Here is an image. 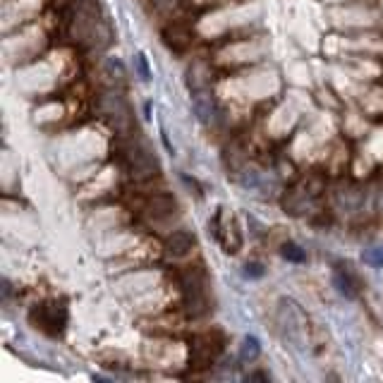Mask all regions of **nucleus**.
I'll return each instance as SVG.
<instances>
[{
	"label": "nucleus",
	"instance_id": "1",
	"mask_svg": "<svg viewBox=\"0 0 383 383\" xmlns=\"http://www.w3.org/2000/svg\"><path fill=\"white\" fill-rule=\"evenodd\" d=\"M182 297H185V309L192 319L203 317L208 312V297H206V271L203 266H185L177 273Z\"/></svg>",
	"mask_w": 383,
	"mask_h": 383
},
{
	"label": "nucleus",
	"instance_id": "2",
	"mask_svg": "<svg viewBox=\"0 0 383 383\" xmlns=\"http://www.w3.org/2000/svg\"><path fill=\"white\" fill-rule=\"evenodd\" d=\"M101 115L108 120L110 127L118 132V137L129 139L134 132H137V123H134V113L129 108L127 99H125L120 91H106L99 101Z\"/></svg>",
	"mask_w": 383,
	"mask_h": 383
},
{
	"label": "nucleus",
	"instance_id": "3",
	"mask_svg": "<svg viewBox=\"0 0 383 383\" xmlns=\"http://www.w3.org/2000/svg\"><path fill=\"white\" fill-rule=\"evenodd\" d=\"M123 168L132 180H151L153 175H158L161 166H158V158L153 156V151L147 144L129 142L123 149Z\"/></svg>",
	"mask_w": 383,
	"mask_h": 383
},
{
	"label": "nucleus",
	"instance_id": "4",
	"mask_svg": "<svg viewBox=\"0 0 383 383\" xmlns=\"http://www.w3.org/2000/svg\"><path fill=\"white\" fill-rule=\"evenodd\" d=\"M29 321L36 331L46 333L51 338H58L65 333L67 326V307L62 302H43L29 312Z\"/></svg>",
	"mask_w": 383,
	"mask_h": 383
},
{
	"label": "nucleus",
	"instance_id": "5",
	"mask_svg": "<svg viewBox=\"0 0 383 383\" xmlns=\"http://www.w3.org/2000/svg\"><path fill=\"white\" fill-rule=\"evenodd\" d=\"M225 350V338L221 331H203L192 338V362L194 367H208Z\"/></svg>",
	"mask_w": 383,
	"mask_h": 383
},
{
	"label": "nucleus",
	"instance_id": "6",
	"mask_svg": "<svg viewBox=\"0 0 383 383\" xmlns=\"http://www.w3.org/2000/svg\"><path fill=\"white\" fill-rule=\"evenodd\" d=\"M147 216L151 218V221L161 223V221H168V218H173L177 213V199L173 197V194L168 192H158L153 194L151 199L147 201Z\"/></svg>",
	"mask_w": 383,
	"mask_h": 383
},
{
	"label": "nucleus",
	"instance_id": "7",
	"mask_svg": "<svg viewBox=\"0 0 383 383\" xmlns=\"http://www.w3.org/2000/svg\"><path fill=\"white\" fill-rule=\"evenodd\" d=\"M194 245H197V237L190 230H175L166 240V251L173 259H182V256H187L194 249Z\"/></svg>",
	"mask_w": 383,
	"mask_h": 383
},
{
	"label": "nucleus",
	"instance_id": "8",
	"mask_svg": "<svg viewBox=\"0 0 383 383\" xmlns=\"http://www.w3.org/2000/svg\"><path fill=\"white\" fill-rule=\"evenodd\" d=\"M163 38H166V43L171 48H175V51H182V48L190 43L192 32H190V27H187L185 22H171L166 29H163Z\"/></svg>",
	"mask_w": 383,
	"mask_h": 383
},
{
	"label": "nucleus",
	"instance_id": "9",
	"mask_svg": "<svg viewBox=\"0 0 383 383\" xmlns=\"http://www.w3.org/2000/svg\"><path fill=\"white\" fill-rule=\"evenodd\" d=\"M192 103H194V110H197L199 120H201V123H211V120H213V113H216V103L211 101V96H206V94H194Z\"/></svg>",
	"mask_w": 383,
	"mask_h": 383
},
{
	"label": "nucleus",
	"instance_id": "10",
	"mask_svg": "<svg viewBox=\"0 0 383 383\" xmlns=\"http://www.w3.org/2000/svg\"><path fill=\"white\" fill-rule=\"evenodd\" d=\"M333 283H336V288H338V293L341 295H345V297H355L357 295V290H355V280H352V275L347 273L345 269H341L338 266L336 269V273H333Z\"/></svg>",
	"mask_w": 383,
	"mask_h": 383
},
{
	"label": "nucleus",
	"instance_id": "11",
	"mask_svg": "<svg viewBox=\"0 0 383 383\" xmlns=\"http://www.w3.org/2000/svg\"><path fill=\"white\" fill-rule=\"evenodd\" d=\"M259 355H261V345H259V341H256L254 336H247V338H245V343H242L240 357H242V360H249V362H254Z\"/></svg>",
	"mask_w": 383,
	"mask_h": 383
},
{
	"label": "nucleus",
	"instance_id": "12",
	"mask_svg": "<svg viewBox=\"0 0 383 383\" xmlns=\"http://www.w3.org/2000/svg\"><path fill=\"white\" fill-rule=\"evenodd\" d=\"M280 249H283V256L288 261H295V264H302V261H307V254H304V251L299 249V245H295V242H285Z\"/></svg>",
	"mask_w": 383,
	"mask_h": 383
},
{
	"label": "nucleus",
	"instance_id": "13",
	"mask_svg": "<svg viewBox=\"0 0 383 383\" xmlns=\"http://www.w3.org/2000/svg\"><path fill=\"white\" fill-rule=\"evenodd\" d=\"M365 261L371 266H383V247H376V249H369L365 254Z\"/></svg>",
	"mask_w": 383,
	"mask_h": 383
},
{
	"label": "nucleus",
	"instance_id": "14",
	"mask_svg": "<svg viewBox=\"0 0 383 383\" xmlns=\"http://www.w3.org/2000/svg\"><path fill=\"white\" fill-rule=\"evenodd\" d=\"M134 62H137V67H139V75H142V79L147 82L149 77H151V72H149V65H147V58H144L142 53H139V55L134 58Z\"/></svg>",
	"mask_w": 383,
	"mask_h": 383
},
{
	"label": "nucleus",
	"instance_id": "15",
	"mask_svg": "<svg viewBox=\"0 0 383 383\" xmlns=\"http://www.w3.org/2000/svg\"><path fill=\"white\" fill-rule=\"evenodd\" d=\"M245 275H249V278H261V275H264V269H261V264H247Z\"/></svg>",
	"mask_w": 383,
	"mask_h": 383
},
{
	"label": "nucleus",
	"instance_id": "16",
	"mask_svg": "<svg viewBox=\"0 0 383 383\" xmlns=\"http://www.w3.org/2000/svg\"><path fill=\"white\" fill-rule=\"evenodd\" d=\"M256 379H259V381H269V374H261V371H259V374L247 376V381H256Z\"/></svg>",
	"mask_w": 383,
	"mask_h": 383
}]
</instances>
